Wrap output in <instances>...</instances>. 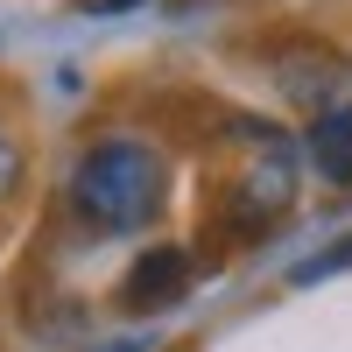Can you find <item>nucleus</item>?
Returning <instances> with one entry per match:
<instances>
[{
    "label": "nucleus",
    "instance_id": "1",
    "mask_svg": "<svg viewBox=\"0 0 352 352\" xmlns=\"http://www.w3.org/2000/svg\"><path fill=\"white\" fill-rule=\"evenodd\" d=\"M162 190H169V169L148 141H99L71 176L78 219L99 232H141L162 212Z\"/></svg>",
    "mask_w": 352,
    "mask_h": 352
},
{
    "label": "nucleus",
    "instance_id": "2",
    "mask_svg": "<svg viewBox=\"0 0 352 352\" xmlns=\"http://www.w3.org/2000/svg\"><path fill=\"white\" fill-rule=\"evenodd\" d=\"M261 162L240 176V190H232V226L240 232H261V226H275L289 204H296V148L275 134V127H261Z\"/></svg>",
    "mask_w": 352,
    "mask_h": 352
},
{
    "label": "nucleus",
    "instance_id": "3",
    "mask_svg": "<svg viewBox=\"0 0 352 352\" xmlns=\"http://www.w3.org/2000/svg\"><path fill=\"white\" fill-rule=\"evenodd\" d=\"M184 289H190V254L184 247H148L127 268L120 303L127 310H169V303H184Z\"/></svg>",
    "mask_w": 352,
    "mask_h": 352
},
{
    "label": "nucleus",
    "instance_id": "4",
    "mask_svg": "<svg viewBox=\"0 0 352 352\" xmlns=\"http://www.w3.org/2000/svg\"><path fill=\"white\" fill-rule=\"evenodd\" d=\"M303 148H310V162H317L324 184H352V106H324L310 120Z\"/></svg>",
    "mask_w": 352,
    "mask_h": 352
},
{
    "label": "nucleus",
    "instance_id": "5",
    "mask_svg": "<svg viewBox=\"0 0 352 352\" xmlns=\"http://www.w3.org/2000/svg\"><path fill=\"white\" fill-rule=\"evenodd\" d=\"M338 268H352V232H345V240H331L324 254L296 261V268H289V282H324V275H338Z\"/></svg>",
    "mask_w": 352,
    "mask_h": 352
},
{
    "label": "nucleus",
    "instance_id": "6",
    "mask_svg": "<svg viewBox=\"0 0 352 352\" xmlns=\"http://www.w3.org/2000/svg\"><path fill=\"white\" fill-rule=\"evenodd\" d=\"M14 184H21V141L0 127V197H14Z\"/></svg>",
    "mask_w": 352,
    "mask_h": 352
}]
</instances>
